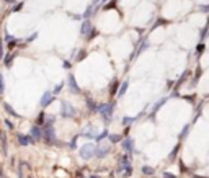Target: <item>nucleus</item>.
I'll return each mask as SVG.
<instances>
[{"label":"nucleus","instance_id":"f8f14e48","mask_svg":"<svg viewBox=\"0 0 209 178\" xmlns=\"http://www.w3.org/2000/svg\"><path fill=\"white\" fill-rule=\"evenodd\" d=\"M110 152V149H108V147H98V149L95 150V154H96V155H98V157H106V154Z\"/></svg>","mask_w":209,"mask_h":178},{"label":"nucleus","instance_id":"412c9836","mask_svg":"<svg viewBox=\"0 0 209 178\" xmlns=\"http://www.w3.org/2000/svg\"><path fill=\"white\" fill-rule=\"evenodd\" d=\"M13 57H15V56H10L8 59H5V66H7V67H10V66H12V61H13Z\"/></svg>","mask_w":209,"mask_h":178},{"label":"nucleus","instance_id":"a878e982","mask_svg":"<svg viewBox=\"0 0 209 178\" xmlns=\"http://www.w3.org/2000/svg\"><path fill=\"white\" fill-rule=\"evenodd\" d=\"M61 90H62V83H59L57 87L54 88V93H59V91H61ZM54 93H52V95H54Z\"/></svg>","mask_w":209,"mask_h":178},{"label":"nucleus","instance_id":"4c0bfd02","mask_svg":"<svg viewBox=\"0 0 209 178\" xmlns=\"http://www.w3.org/2000/svg\"><path fill=\"white\" fill-rule=\"evenodd\" d=\"M105 2H106V0H105Z\"/></svg>","mask_w":209,"mask_h":178},{"label":"nucleus","instance_id":"f257e3e1","mask_svg":"<svg viewBox=\"0 0 209 178\" xmlns=\"http://www.w3.org/2000/svg\"><path fill=\"white\" fill-rule=\"evenodd\" d=\"M43 139H44L48 144H56V134H54V129L51 124H46L44 129H43Z\"/></svg>","mask_w":209,"mask_h":178},{"label":"nucleus","instance_id":"c756f323","mask_svg":"<svg viewBox=\"0 0 209 178\" xmlns=\"http://www.w3.org/2000/svg\"><path fill=\"white\" fill-rule=\"evenodd\" d=\"M5 126H7V128H10V129H13V124H12V121H7V119H5Z\"/></svg>","mask_w":209,"mask_h":178},{"label":"nucleus","instance_id":"1a4fd4ad","mask_svg":"<svg viewBox=\"0 0 209 178\" xmlns=\"http://www.w3.org/2000/svg\"><path fill=\"white\" fill-rule=\"evenodd\" d=\"M18 141H20L21 145H28V144H31V142H34L33 139H31V136H23V134L18 136Z\"/></svg>","mask_w":209,"mask_h":178},{"label":"nucleus","instance_id":"b1692460","mask_svg":"<svg viewBox=\"0 0 209 178\" xmlns=\"http://www.w3.org/2000/svg\"><path fill=\"white\" fill-rule=\"evenodd\" d=\"M132 118H123V124H129V123H132Z\"/></svg>","mask_w":209,"mask_h":178},{"label":"nucleus","instance_id":"7ed1b4c3","mask_svg":"<svg viewBox=\"0 0 209 178\" xmlns=\"http://www.w3.org/2000/svg\"><path fill=\"white\" fill-rule=\"evenodd\" d=\"M96 111H100L103 114V118L106 121H110V118H111V114H113V105L111 103H106V105H100L98 106V110Z\"/></svg>","mask_w":209,"mask_h":178},{"label":"nucleus","instance_id":"39448f33","mask_svg":"<svg viewBox=\"0 0 209 178\" xmlns=\"http://www.w3.org/2000/svg\"><path fill=\"white\" fill-rule=\"evenodd\" d=\"M52 101H54V95L51 91H46L44 95L41 96V106H49Z\"/></svg>","mask_w":209,"mask_h":178},{"label":"nucleus","instance_id":"20e7f679","mask_svg":"<svg viewBox=\"0 0 209 178\" xmlns=\"http://www.w3.org/2000/svg\"><path fill=\"white\" fill-rule=\"evenodd\" d=\"M75 108L72 106L70 103H67V101H62V116L64 118H72V116H75Z\"/></svg>","mask_w":209,"mask_h":178},{"label":"nucleus","instance_id":"6e6552de","mask_svg":"<svg viewBox=\"0 0 209 178\" xmlns=\"http://www.w3.org/2000/svg\"><path fill=\"white\" fill-rule=\"evenodd\" d=\"M80 31H82V34H87V36H88V34L93 31V28H92V23H90V21H85V23L82 25V29H80Z\"/></svg>","mask_w":209,"mask_h":178},{"label":"nucleus","instance_id":"6ab92c4d","mask_svg":"<svg viewBox=\"0 0 209 178\" xmlns=\"http://www.w3.org/2000/svg\"><path fill=\"white\" fill-rule=\"evenodd\" d=\"M116 88H118V82L115 80V82H113V87H110V93L111 95H115L116 93Z\"/></svg>","mask_w":209,"mask_h":178},{"label":"nucleus","instance_id":"9d476101","mask_svg":"<svg viewBox=\"0 0 209 178\" xmlns=\"http://www.w3.org/2000/svg\"><path fill=\"white\" fill-rule=\"evenodd\" d=\"M123 147H124V150H127V152H131V150L134 149V144H132V139H131V137H126V139H124Z\"/></svg>","mask_w":209,"mask_h":178},{"label":"nucleus","instance_id":"0eeeda50","mask_svg":"<svg viewBox=\"0 0 209 178\" xmlns=\"http://www.w3.org/2000/svg\"><path fill=\"white\" fill-rule=\"evenodd\" d=\"M69 87H70V91H74V93H80V87L77 85L74 75H70V77H69Z\"/></svg>","mask_w":209,"mask_h":178},{"label":"nucleus","instance_id":"7c9ffc66","mask_svg":"<svg viewBox=\"0 0 209 178\" xmlns=\"http://www.w3.org/2000/svg\"><path fill=\"white\" fill-rule=\"evenodd\" d=\"M18 178H25V175H23V168H18Z\"/></svg>","mask_w":209,"mask_h":178},{"label":"nucleus","instance_id":"423d86ee","mask_svg":"<svg viewBox=\"0 0 209 178\" xmlns=\"http://www.w3.org/2000/svg\"><path fill=\"white\" fill-rule=\"evenodd\" d=\"M43 137V129H39L38 126H33L31 128V139L33 141H39Z\"/></svg>","mask_w":209,"mask_h":178},{"label":"nucleus","instance_id":"c85d7f7f","mask_svg":"<svg viewBox=\"0 0 209 178\" xmlns=\"http://www.w3.org/2000/svg\"><path fill=\"white\" fill-rule=\"evenodd\" d=\"M5 39H7L8 43H12L13 41V36H12V34H5Z\"/></svg>","mask_w":209,"mask_h":178},{"label":"nucleus","instance_id":"5701e85b","mask_svg":"<svg viewBox=\"0 0 209 178\" xmlns=\"http://www.w3.org/2000/svg\"><path fill=\"white\" fill-rule=\"evenodd\" d=\"M203 51H204V44H199V46H198V51H196V54L199 56V54L203 52Z\"/></svg>","mask_w":209,"mask_h":178},{"label":"nucleus","instance_id":"bb28decb","mask_svg":"<svg viewBox=\"0 0 209 178\" xmlns=\"http://www.w3.org/2000/svg\"><path fill=\"white\" fill-rule=\"evenodd\" d=\"M21 7H23V3H18V5H15V8H13V12H18V10H21Z\"/></svg>","mask_w":209,"mask_h":178},{"label":"nucleus","instance_id":"dca6fc26","mask_svg":"<svg viewBox=\"0 0 209 178\" xmlns=\"http://www.w3.org/2000/svg\"><path fill=\"white\" fill-rule=\"evenodd\" d=\"M142 173L144 175H154V173H155V170L152 168V167L145 165V167H142Z\"/></svg>","mask_w":209,"mask_h":178},{"label":"nucleus","instance_id":"f3484780","mask_svg":"<svg viewBox=\"0 0 209 178\" xmlns=\"http://www.w3.org/2000/svg\"><path fill=\"white\" fill-rule=\"evenodd\" d=\"M165 101H167V98H162V100H159V101H157V105H155V106H154V113H155L157 110H159V108H160V106H162V105L165 103Z\"/></svg>","mask_w":209,"mask_h":178},{"label":"nucleus","instance_id":"aec40b11","mask_svg":"<svg viewBox=\"0 0 209 178\" xmlns=\"http://www.w3.org/2000/svg\"><path fill=\"white\" fill-rule=\"evenodd\" d=\"M106 136H108V131H106V129H105V131H103V133L100 134V136H96V141L100 142V141H101V139H105V137H106Z\"/></svg>","mask_w":209,"mask_h":178},{"label":"nucleus","instance_id":"cd10ccee","mask_svg":"<svg viewBox=\"0 0 209 178\" xmlns=\"http://www.w3.org/2000/svg\"><path fill=\"white\" fill-rule=\"evenodd\" d=\"M0 93H3V80H2V75H0Z\"/></svg>","mask_w":209,"mask_h":178},{"label":"nucleus","instance_id":"9b49d317","mask_svg":"<svg viewBox=\"0 0 209 178\" xmlns=\"http://www.w3.org/2000/svg\"><path fill=\"white\" fill-rule=\"evenodd\" d=\"M0 141H2V150H3V154L7 155V152H8V147H7V137H5V133H3V131L0 133Z\"/></svg>","mask_w":209,"mask_h":178},{"label":"nucleus","instance_id":"72a5a7b5","mask_svg":"<svg viewBox=\"0 0 209 178\" xmlns=\"http://www.w3.org/2000/svg\"><path fill=\"white\" fill-rule=\"evenodd\" d=\"M164 178H175L173 175H170V173H164Z\"/></svg>","mask_w":209,"mask_h":178},{"label":"nucleus","instance_id":"2eb2a0df","mask_svg":"<svg viewBox=\"0 0 209 178\" xmlns=\"http://www.w3.org/2000/svg\"><path fill=\"white\" fill-rule=\"evenodd\" d=\"M108 139H110L111 144H115V142H119V141H121V136H119V134H110V136H108Z\"/></svg>","mask_w":209,"mask_h":178},{"label":"nucleus","instance_id":"4468645a","mask_svg":"<svg viewBox=\"0 0 209 178\" xmlns=\"http://www.w3.org/2000/svg\"><path fill=\"white\" fill-rule=\"evenodd\" d=\"M87 106L90 108L92 111H96V110H98V106H96V105H95V101L92 98H87Z\"/></svg>","mask_w":209,"mask_h":178},{"label":"nucleus","instance_id":"473e14b6","mask_svg":"<svg viewBox=\"0 0 209 178\" xmlns=\"http://www.w3.org/2000/svg\"><path fill=\"white\" fill-rule=\"evenodd\" d=\"M75 141H77V139H74V141L70 142V147H72V149H75V147H77V144H75Z\"/></svg>","mask_w":209,"mask_h":178},{"label":"nucleus","instance_id":"c9c22d12","mask_svg":"<svg viewBox=\"0 0 209 178\" xmlns=\"http://www.w3.org/2000/svg\"><path fill=\"white\" fill-rule=\"evenodd\" d=\"M90 178H100V177H96V175H92V177Z\"/></svg>","mask_w":209,"mask_h":178},{"label":"nucleus","instance_id":"f03ea898","mask_svg":"<svg viewBox=\"0 0 209 178\" xmlns=\"http://www.w3.org/2000/svg\"><path fill=\"white\" fill-rule=\"evenodd\" d=\"M95 145L93 144H85L82 147V149H80V157L82 158H85V160H88V158H92L95 155Z\"/></svg>","mask_w":209,"mask_h":178},{"label":"nucleus","instance_id":"ddd939ff","mask_svg":"<svg viewBox=\"0 0 209 178\" xmlns=\"http://www.w3.org/2000/svg\"><path fill=\"white\" fill-rule=\"evenodd\" d=\"M3 108H5V111H7V113H10L12 116H15V118H20V116H18V113L15 111V110H13V108L10 106L8 103H3Z\"/></svg>","mask_w":209,"mask_h":178},{"label":"nucleus","instance_id":"2f4dec72","mask_svg":"<svg viewBox=\"0 0 209 178\" xmlns=\"http://www.w3.org/2000/svg\"><path fill=\"white\" fill-rule=\"evenodd\" d=\"M2 56H3V47H2V39H0V59H2Z\"/></svg>","mask_w":209,"mask_h":178},{"label":"nucleus","instance_id":"393cba45","mask_svg":"<svg viewBox=\"0 0 209 178\" xmlns=\"http://www.w3.org/2000/svg\"><path fill=\"white\" fill-rule=\"evenodd\" d=\"M178 147H180V145H176V147H175V149H173V152H172V155H170V158H172V160H173V158H175V154H176V152H178Z\"/></svg>","mask_w":209,"mask_h":178},{"label":"nucleus","instance_id":"a211bd4d","mask_svg":"<svg viewBox=\"0 0 209 178\" xmlns=\"http://www.w3.org/2000/svg\"><path fill=\"white\" fill-rule=\"evenodd\" d=\"M126 90H127V82H124L121 87H119V95H124L126 93Z\"/></svg>","mask_w":209,"mask_h":178},{"label":"nucleus","instance_id":"e433bc0d","mask_svg":"<svg viewBox=\"0 0 209 178\" xmlns=\"http://www.w3.org/2000/svg\"><path fill=\"white\" fill-rule=\"evenodd\" d=\"M29 178H33V177H29Z\"/></svg>","mask_w":209,"mask_h":178},{"label":"nucleus","instance_id":"f704fd0d","mask_svg":"<svg viewBox=\"0 0 209 178\" xmlns=\"http://www.w3.org/2000/svg\"><path fill=\"white\" fill-rule=\"evenodd\" d=\"M5 2H8V3H13V2H15V0H5Z\"/></svg>","mask_w":209,"mask_h":178},{"label":"nucleus","instance_id":"4be33fe9","mask_svg":"<svg viewBox=\"0 0 209 178\" xmlns=\"http://www.w3.org/2000/svg\"><path fill=\"white\" fill-rule=\"evenodd\" d=\"M199 10H201V12H204V13H208L209 12V5H201Z\"/></svg>","mask_w":209,"mask_h":178}]
</instances>
